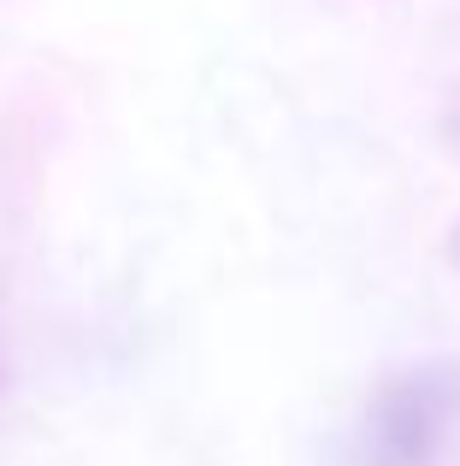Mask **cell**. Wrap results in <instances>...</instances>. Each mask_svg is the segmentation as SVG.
Wrapping results in <instances>:
<instances>
[{
  "label": "cell",
  "mask_w": 460,
  "mask_h": 466,
  "mask_svg": "<svg viewBox=\"0 0 460 466\" xmlns=\"http://www.w3.org/2000/svg\"><path fill=\"white\" fill-rule=\"evenodd\" d=\"M460 443V366L425 360L390 372L366 396L355 431H348V466H443Z\"/></svg>",
  "instance_id": "1"
}]
</instances>
